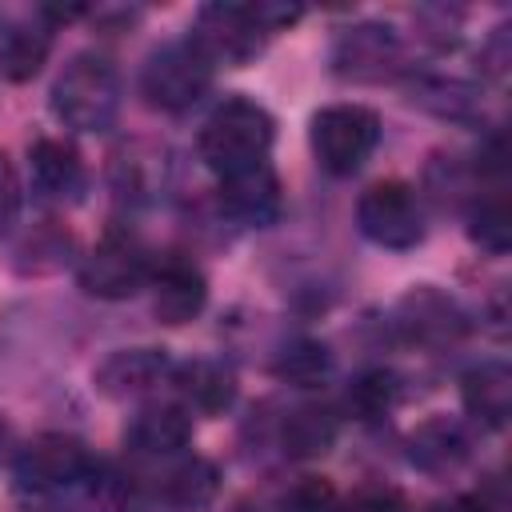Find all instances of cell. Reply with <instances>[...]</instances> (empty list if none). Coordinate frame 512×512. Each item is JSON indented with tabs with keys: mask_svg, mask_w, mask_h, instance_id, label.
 Listing matches in <instances>:
<instances>
[{
	"mask_svg": "<svg viewBox=\"0 0 512 512\" xmlns=\"http://www.w3.org/2000/svg\"><path fill=\"white\" fill-rule=\"evenodd\" d=\"M460 400L484 428H504L512 416V368L504 360H480L460 380Z\"/></svg>",
	"mask_w": 512,
	"mask_h": 512,
	"instance_id": "obj_18",
	"label": "cell"
},
{
	"mask_svg": "<svg viewBox=\"0 0 512 512\" xmlns=\"http://www.w3.org/2000/svg\"><path fill=\"white\" fill-rule=\"evenodd\" d=\"M356 224L364 240L388 252H408L424 240V204L412 184L404 180H380L360 192L356 200Z\"/></svg>",
	"mask_w": 512,
	"mask_h": 512,
	"instance_id": "obj_7",
	"label": "cell"
},
{
	"mask_svg": "<svg viewBox=\"0 0 512 512\" xmlns=\"http://www.w3.org/2000/svg\"><path fill=\"white\" fill-rule=\"evenodd\" d=\"M112 188L120 200H132V204L156 200L164 188V156L156 148H144V144L124 148L112 164Z\"/></svg>",
	"mask_w": 512,
	"mask_h": 512,
	"instance_id": "obj_22",
	"label": "cell"
},
{
	"mask_svg": "<svg viewBox=\"0 0 512 512\" xmlns=\"http://www.w3.org/2000/svg\"><path fill=\"white\" fill-rule=\"evenodd\" d=\"M340 512H404V496L396 488H360L352 500H340Z\"/></svg>",
	"mask_w": 512,
	"mask_h": 512,
	"instance_id": "obj_30",
	"label": "cell"
},
{
	"mask_svg": "<svg viewBox=\"0 0 512 512\" xmlns=\"http://www.w3.org/2000/svg\"><path fill=\"white\" fill-rule=\"evenodd\" d=\"M24 208V188H20V172L12 164V156L0 148V236H8L20 220Z\"/></svg>",
	"mask_w": 512,
	"mask_h": 512,
	"instance_id": "obj_29",
	"label": "cell"
},
{
	"mask_svg": "<svg viewBox=\"0 0 512 512\" xmlns=\"http://www.w3.org/2000/svg\"><path fill=\"white\" fill-rule=\"evenodd\" d=\"M148 272H152L148 248L140 244L136 232L116 224L80 260V288L96 300H128L148 284Z\"/></svg>",
	"mask_w": 512,
	"mask_h": 512,
	"instance_id": "obj_8",
	"label": "cell"
},
{
	"mask_svg": "<svg viewBox=\"0 0 512 512\" xmlns=\"http://www.w3.org/2000/svg\"><path fill=\"white\" fill-rule=\"evenodd\" d=\"M328 372H332V352H328V344H320L312 336H296L276 352V376L284 384L316 388Z\"/></svg>",
	"mask_w": 512,
	"mask_h": 512,
	"instance_id": "obj_26",
	"label": "cell"
},
{
	"mask_svg": "<svg viewBox=\"0 0 512 512\" xmlns=\"http://www.w3.org/2000/svg\"><path fill=\"white\" fill-rule=\"evenodd\" d=\"M412 104L444 116V120H472L480 112V92L456 76H416L408 84Z\"/></svg>",
	"mask_w": 512,
	"mask_h": 512,
	"instance_id": "obj_23",
	"label": "cell"
},
{
	"mask_svg": "<svg viewBox=\"0 0 512 512\" xmlns=\"http://www.w3.org/2000/svg\"><path fill=\"white\" fill-rule=\"evenodd\" d=\"M68 256H72V236L60 224L44 220V224H36L16 244V272H24V276H48V272H60L68 264Z\"/></svg>",
	"mask_w": 512,
	"mask_h": 512,
	"instance_id": "obj_24",
	"label": "cell"
},
{
	"mask_svg": "<svg viewBox=\"0 0 512 512\" xmlns=\"http://www.w3.org/2000/svg\"><path fill=\"white\" fill-rule=\"evenodd\" d=\"M96 468L100 464L88 452V444L76 436H64V432H44V436L28 440L12 460L16 484L36 496H52V492L88 484L96 476Z\"/></svg>",
	"mask_w": 512,
	"mask_h": 512,
	"instance_id": "obj_6",
	"label": "cell"
},
{
	"mask_svg": "<svg viewBox=\"0 0 512 512\" xmlns=\"http://www.w3.org/2000/svg\"><path fill=\"white\" fill-rule=\"evenodd\" d=\"M428 512H488V508L476 496H444V500L428 504Z\"/></svg>",
	"mask_w": 512,
	"mask_h": 512,
	"instance_id": "obj_32",
	"label": "cell"
},
{
	"mask_svg": "<svg viewBox=\"0 0 512 512\" xmlns=\"http://www.w3.org/2000/svg\"><path fill=\"white\" fill-rule=\"evenodd\" d=\"M472 456V440L452 416H428L408 436V460L424 476H452Z\"/></svg>",
	"mask_w": 512,
	"mask_h": 512,
	"instance_id": "obj_17",
	"label": "cell"
},
{
	"mask_svg": "<svg viewBox=\"0 0 512 512\" xmlns=\"http://www.w3.org/2000/svg\"><path fill=\"white\" fill-rule=\"evenodd\" d=\"M172 384L188 412L220 416L236 404V376L220 360H188V364L172 368Z\"/></svg>",
	"mask_w": 512,
	"mask_h": 512,
	"instance_id": "obj_19",
	"label": "cell"
},
{
	"mask_svg": "<svg viewBox=\"0 0 512 512\" xmlns=\"http://www.w3.org/2000/svg\"><path fill=\"white\" fill-rule=\"evenodd\" d=\"M280 512H340V492L332 480L324 476H300L284 500H280Z\"/></svg>",
	"mask_w": 512,
	"mask_h": 512,
	"instance_id": "obj_28",
	"label": "cell"
},
{
	"mask_svg": "<svg viewBox=\"0 0 512 512\" xmlns=\"http://www.w3.org/2000/svg\"><path fill=\"white\" fill-rule=\"evenodd\" d=\"M272 140H276L272 112L248 96H228L200 124L196 148H200V160L216 176H232L240 168L264 164L272 152Z\"/></svg>",
	"mask_w": 512,
	"mask_h": 512,
	"instance_id": "obj_1",
	"label": "cell"
},
{
	"mask_svg": "<svg viewBox=\"0 0 512 512\" xmlns=\"http://www.w3.org/2000/svg\"><path fill=\"white\" fill-rule=\"evenodd\" d=\"M212 64L208 56L184 36L160 44L140 72V96L160 112H184L212 88Z\"/></svg>",
	"mask_w": 512,
	"mask_h": 512,
	"instance_id": "obj_5",
	"label": "cell"
},
{
	"mask_svg": "<svg viewBox=\"0 0 512 512\" xmlns=\"http://www.w3.org/2000/svg\"><path fill=\"white\" fill-rule=\"evenodd\" d=\"M172 368L176 364L164 348H116L96 364L92 384L108 400H136V396H148L160 384H168Z\"/></svg>",
	"mask_w": 512,
	"mask_h": 512,
	"instance_id": "obj_11",
	"label": "cell"
},
{
	"mask_svg": "<svg viewBox=\"0 0 512 512\" xmlns=\"http://www.w3.org/2000/svg\"><path fill=\"white\" fill-rule=\"evenodd\" d=\"M396 400H400V380H396V372H388V368H368V372H360V376L348 384V396H344L348 412H352L356 420H364V424L388 416Z\"/></svg>",
	"mask_w": 512,
	"mask_h": 512,
	"instance_id": "obj_27",
	"label": "cell"
},
{
	"mask_svg": "<svg viewBox=\"0 0 512 512\" xmlns=\"http://www.w3.org/2000/svg\"><path fill=\"white\" fill-rule=\"evenodd\" d=\"M148 284H152V312L160 324H188L204 312L208 304V280L204 272L184 260V256H164L160 264H152L148 272Z\"/></svg>",
	"mask_w": 512,
	"mask_h": 512,
	"instance_id": "obj_12",
	"label": "cell"
},
{
	"mask_svg": "<svg viewBox=\"0 0 512 512\" xmlns=\"http://www.w3.org/2000/svg\"><path fill=\"white\" fill-rule=\"evenodd\" d=\"M28 172H32L36 196L48 204H76L88 184L80 152L60 136H40L28 148Z\"/></svg>",
	"mask_w": 512,
	"mask_h": 512,
	"instance_id": "obj_15",
	"label": "cell"
},
{
	"mask_svg": "<svg viewBox=\"0 0 512 512\" xmlns=\"http://www.w3.org/2000/svg\"><path fill=\"white\" fill-rule=\"evenodd\" d=\"M220 208L248 228L276 224L284 212V188H280V176L272 172V164L264 160V164L240 168L232 176H220Z\"/></svg>",
	"mask_w": 512,
	"mask_h": 512,
	"instance_id": "obj_14",
	"label": "cell"
},
{
	"mask_svg": "<svg viewBox=\"0 0 512 512\" xmlns=\"http://www.w3.org/2000/svg\"><path fill=\"white\" fill-rule=\"evenodd\" d=\"M8 440H12V432H8V420L0 416V456H4V448H8Z\"/></svg>",
	"mask_w": 512,
	"mask_h": 512,
	"instance_id": "obj_33",
	"label": "cell"
},
{
	"mask_svg": "<svg viewBox=\"0 0 512 512\" xmlns=\"http://www.w3.org/2000/svg\"><path fill=\"white\" fill-rule=\"evenodd\" d=\"M396 328L404 332V340L424 344V348H444L456 344L468 332V316L456 304V296H448L436 284H416L400 296L396 304Z\"/></svg>",
	"mask_w": 512,
	"mask_h": 512,
	"instance_id": "obj_10",
	"label": "cell"
},
{
	"mask_svg": "<svg viewBox=\"0 0 512 512\" xmlns=\"http://www.w3.org/2000/svg\"><path fill=\"white\" fill-rule=\"evenodd\" d=\"M336 432H340V420L328 404H300L284 416L280 444H284V456L292 460H316L336 444Z\"/></svg>",
	"mask_w": 512,
	"mask_h": 512,
	"instance_id": "obj_21",
	"label": "cell"
},
{
	"mask_svg": "<svg viewBox=\"0 0 512 512\" xmlns=\"http://www.w3.org/2000/svg\"><path fill=\"white\" fill-rule=\"evenodd\" d=\"M404 68V44L396 36V28L364 20L344 28L332 40V72L340 80H356V84H380L392 80Z\"/></svg>",
	"mask_w": 512,
	"mask_h": 512,
	"instance_id": "obj_9",
	"label": "cell"
},
{
	"mask_svg": "<svg viewBox=\"0 0 512 512\" xmlns=\"http://www.w3.org/2000/svg\"><path fill=\"white\" fill-rule=\"evenodd\" d=\"M308 144L328 176H352L380 144V116L368 104H328L312 116Z\"/></svg>",
	"mask_w": 512,
	"mask_h": 512,
	"instance_id": "obj_3",
	"label": "cell"
},
{
	"mask_svg": "<svg viewBox=\"0 0 512 512\" xmlns=\"http://www.w3.org/2000/svg\"><path fill=\"white\" fill-rule=\"evenodd\" d=\"M152 464V460H148ZM164 468H156L140 488H148V496H156L160 504L168 508H180V512H196V508H208L220 492V472L212 460L204 456H168V460H156Z\"/></svg>",
	"mask_w": 512,
	"mask_h": 512,
	"instance_id": "obj_13",
	"label": "cell"
},
{
	"mask_svg": "<svg viewBox=\"0 0 512 512\" xmlns=\"http://www.w3.org/2000/svg\"><path fill=\"white\" fill-rule=\"evenodd\" d=\"M468 236L488 256H504L512 248V216H508V196L500 188H492V192H484V196L472 200Z\"/></svg>",
	"mask_w": 512,
	"mask_h": 512,
	"instance_id": "obj_25",
	"label": "cell"
},
{
	"mask_svg": "<svg viewBox=\"0 0 512 512\" xmlns=\"http://www.w3.org/2000/svg\"><path fill=\"white\" fill-rule=\"evenodd\" d=\"M52 116L72 132H108L120 116V72L108 56L80 52L52 84Z\"/></svg>",
	"mask_w": 512,
	"mask_h": 512,
	"instance_id": "obj_2",
	"label": "cell"
},
{
	"mask_svg": "<svg viewBox=\"0 0 512 512\" xmlns=\"http://www.w3.org/2000/svg\"><path fill=\"white\" fill-rule=\"evenodd\" d=\"M192 440V412L184 404H148L124 428V448L136 460H168Z\"/></svg>",
	"mask_w": 512,
	"mask_h": 512,
	"instance_id": "obj_16",
	"label": "cell"
},
{
	"mask_svg": "<svg viewBox=\"0 0 512 512\" xmlns=\"http://www.w3.org/2000/svg\"><path fill=\"white\" fill-rule=\"evenodd\" d=\"M52 52V28L32 16V20H16L0 32V76L8 84H28L44 60Z\"/></svg>",
	"mask_w": 512,
	"mask_h": 512,
	"instance_id": "obj_20",
	"label": "cell"
},
{
	"mask_svg": "<svg viewBox=\"0 0 512 512\" xmlns=\"http://www.w3.org/2000/svg\"><path fill=\"white\" fill-rule=\"evenodd\" d=\"M480 60H484V72L488 76H504L508 68V28H496L492 40L480 48Z\"/></svg>",
	"mask_w": 512,
	"mask_h": 512,
	"instance_id": "obj_31",
	"label": "cell"
},
{
	"mask_svg": "<svg viewBox=\"0 0 512 512\" xmlns=\"http://www.w3.org/2000/svg\"><path fill=\"white\" fill-rule=\"evenodd\" d=\"M268 24L260 16L256 4H228V0H216V4H204L196 12V24H192V44L208 56V64H224V68H244L248 60H256L268 44Z\"/></svg>",
	"mask_w": 512,
	"mask_h": 512,
	"instance_id": "obj_4",
	"label": "cell"
}]
</instances>
